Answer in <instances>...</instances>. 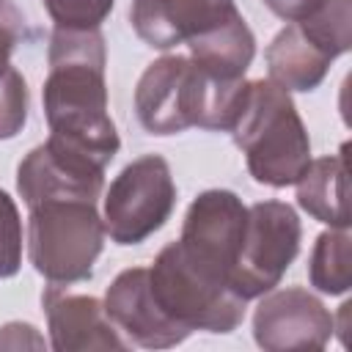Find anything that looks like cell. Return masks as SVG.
<instances>
[{
	"label": "cell",
	"mask_w": 352,
	"mask_h": 352,
	"mask_svg": "<svg viewBox=\"0 0 352 352\" xmlns=\"http://www.w3.org/2000/svg\"><path fill=\"white\" fill-rule=\"evenodd\" d=\"M44 116L50 138L110 165L121 140L107 113L104 38L99 30L55 28L50 38V74L44 80Z\"/></svg>",
	"instance_id": "6da1fadb"
},
{
	"label": "cell",
	"mask_w": 352,
	"mask_h": 352,
	"mask_svg": "<svg viewBox=\"0 0 352 352\" xmlns=\"http://www.w3.org/2000/svg\"><path fill=\"white\" fill-rule=\"evenodd\" d=\"M248 160V170L258 184L289 187L311 162V140L305 124L280 85L272 80L248 82L242 110L228 129Z\"/></svg>",
	"instance_id": "7a4b0ae2"
},
{
	"label": "cell",
	"mask_w": 352,
	"mask_h": 352,
	"mask_svg": "<svg viewBox=\"0 0 352 352\" xmlns=\"http://www.w3.org/2000/svg\"><path fill=\"white\" fill-rule=\"evenodd\" d=\"M28 209V256L33 270L55 286L88 280L104 245V223L96 204L50 198Z\"/></svg>",
	"instance_id": "3957f363"
},
{
	"label": "cell",
	"mask_w": 352,
	"mask_h": 352,
	"mask_svg": "<svg viewBox=\"0 0 352 352\" xmlns=\"http://www.w3.org/2000/svg\"><path fill=\"white\" fill-rule=\"evenodd\" d=\"M157 305L187 333H231L245 316V300L226 283L198 272L176 242L165 245L148 270Z\"/></svg>",
	"instance_id": "277c9868"
},
{
	"label": "cell",
	"mask_w": 352,
	"mask_h": 352,
	"mask_svg": "<svg viewBox=\"0 0 352 352\" xmlns=\"http://www.w3.org/2000/svg\"><path fill=\"white\" fill-rule=\"evenodd\" d=\"M302 226L283 201H258L248 206L245 234L231 270V289L242 300L272 292L300 250Z\"/></svg>",
	"instance_id": "5b68a950"
},
{
	"label": "cell",
	"mask_w": 352,
	"mask_h": 352,
	"mask_svg": "<svg viewBox=\"0 0 352 352\" xmlns=\"http://www.w3.org/2000/svg\"><path fill=\"white\" fill-rule=\"evenodd\" d=\"M176 204V184L162 157L129 162L104 195V231L116 245H138L165 226Z\"/></svg>",
	"instance_id": "8992f818"
},
{
	"label": "cell",
	"mask_w": 352,
	"mask_h": 352,
	"mask_svg": "<svg viewBox=\"0 0 352 352\" xmlns=\"http://www.w3.org/2000/svg\"><path fill=\"white\" fill-rule=\"evenodd\" d=\"M245 220L248 206L231 190H206L190 204L176 245L198 272L231 289V270L242 245Z\"/></svg>",
	"instance_id": "52a82bcc"
},
{
	"label": "cell",
	"mask_w": 352,
	"mask_h": 352,
	"mask_svg": "<svg viewBox=\"0 0 352 352\" xmlns=\"http://www.w3.org/2000/svg\"><path fill=\"white\" fill-rule=\"evenodd\" d=\"M104 187V165L60 140L36 146L16 168V190L28 206L50 198L94 201Z\"/></svg>",
	"instance_id": "ba28073f"
},
{
	"label": "cell",
	"mask_w": 352,
	"mask_h": 352,
	"mask_svg": "<svg viewBox=\"0 0 352 352\" xmlns=\"http://www.w3.org/2000/svg\"><path fill=\"white\" fill-rule=\"evenodd\" d=\"M333 330L330 311L300 286L267 294L253 314L256 344L267 352L324 349Z\"/></svg>",
	"instance_id": "9c48e42d"
},
{
	"label": "cell",
	"mask_w": 352,
	"mask_h": 352,
	"mask_svg": "<svg viewBox=\"0 0 352 352\" xmlns=\"http://www.w3.org/2000/svg\"><path fill=\"white\" fill-rule=\"evenodd\" d=\"M198 69L187 55H165L140 74L135 88L138 121L151 135H173L195 126Z\"/></svg>",
	"instance_id": "30bf717a"
},
{
	"label": "cell",
	"mask_w": 352,
	"mask_h": 352,
	"mask_svg": "<svg viewBox=\"0 0 352 352\" xmlns=\"http://www.w3.org/2000/svg\"><path fill=\"white\" fill-rule=\"evenodd\" d=\"M104 311L116 330L146 349H168L190 336L157 305L146 267H129L107 286Z\"/></svg>",
	"instance_id": "8fae6325"
},
{
	"label": "cell",
	"mask_w": 352,
	"mask_h": 352,
	"mask_svg": "<svg viewBox=\"0 0 352 352\" xmlns=\"http://www.w3.org/2000/svg\"><path fill=\"white\" fill-rule=\"evenodd\" d=\"M234 14V0H132L129 22L140 41L170 50L206 36Z\"/></svg>",
	"instance_id": "7c38bea8"
},
{
	"label": "cell",
	"mask_w": 352,
	"mask_h": 352,
	"mask_svg": "<svg viewBox=\"0 0 352 352\" xmlns=\"http://www.w3.org/2000/svg\"><path fill=\"white\" fill-rule=\"evenodd\" d=\"M52 346L58 352L80 349H126V341L118 338L116 324L110 322L104 302L88 294H69L60 286H50L41 294Z\"/></svg>",
	"instance_id": "4fadbf2b"
},
{
	"label": "cell",
	"mask_w": 352,
	"mask_h": 352,
	"mask_svg": "<svg viewBox=\"0 0 352 352\" xmlns=\"http://www.w3.org/2000/svg\"><path fill=\"white\" fill-rule=\"evenodd\" d=\"M267 66H270V77L275 85H280L283 91H314L327 69H330V55L316 47L297 22L286 25L272 44L264 52Z\"/></svg>",
	"instance_id": "5bb4252c"
},
{
	"label": "cell",
	"mask_w": 352,
	"mask_h": 352,
	"mask_svg": "<svg viewBox=\"0 0 352 352\" xmlns=\"http://www.w3.org/2000/svg\"><path fill=\"white\" fill-rule=\"evenodd\" d=\"M297 184V204L316 217L319 223H327L330 228H346L349 226V206H346V157L333 154L322 157L316 162H308Z\"/></svg>",
	"instance_id": "9a60e30c"
},
{
	"label": "cell",
	"mask_w": 352,
	"mask_h": 352,
	"mask_svg": "<svg viewBox=\"0 0 352 352\" xmlns=\"http://www.w3.org/2000/svg\"><path fill=\"white\" fill-rule=\"evenodd\" d=\"M187 50H190L187 58L198 69H204L214 77H223V80H239V77H245V72L256 55V38H253L248 22L242 19V14H234L220 28L190 41Z\"/></svg>",
	"instance_id": "2e32d148"
},
{
	"label": "cell",
	"mask_w": 352,
	"mask_h": 352,
	"mask_svg": "<svg viewBox=\"0 0 352 352\" xmlns=\"http://www.w3.org/2000/svg\"><path fill=\"white\" fill-rule=\"evenodd\" d=\"M311 283L324 294H344L349 289V234L346 228L319 234L311 264H308Z\"/></svg>",
	"instance_id": "e0dca14e"
},
{
	"label": "cell",
	"mask_w": 352,
	"mask_h": 352,
	"mask_svg": "<svg viewBox=\"0 0 352 352\" xmlns=\"http://www.w3.org/2000/svg\"><path fill=\"white\" fill-rule=\"evenodd\" d=\"M302 28V33L322 47L330 58H338L341 52L349 50L352 36H349V25H352V14H349V0H322L305 19L297 22Z\"/></svg>",
	"instance_id": "ac0fdd59"
},
{
	"label": "cell",
	"mask_w": 352,
	"mask_h": 352,
	"mask_svg": "<svg viewBox=\"0 0 352 352\" xmlns=\"http://www.w3.org/2000/svg\"><path fill=\"white\" fill-rule=\"evenodd\" d=\"M55 28L63 30H99L110 16L113 0H44Z\"/></svg>",
	"instance_id": "d6986e66"
},
{
	"label": "cell",
	"mask_w": 352,
	"mask_h": 352,
	"mask_svg": "<svg viewBox=\"0 0 352 352\" xmlns=\"http://www.w3.org/2000/svg\"><path fill=\"white\" fill-rule=\"evenodd\" d=\"M28 118V88L22 74L8 66L0 74V140L14 138L22 132Z\"/></svg>",
	"instance_id": "ffe728a7"
},
{
	"label": "cell",
	"mask_w": 352,
	"mask_h": 352,
	"mask_svg": "<svg viewBox=\"0 0 352 352\" xmlns=\"http://www.w3.org/2000/svg\"><path fill=\"white\" fill-rule=\"evenodd\" d=\"M22 264V220L14 198L0 190V278H11Z\"/></svg>",
	"instance_id": "44dd1931"
},
{
	"label": "cell",
	"mask_w": 352,
	"mask_h": 352,
	"mask_svg": "<svg viewBox=\"0 0 352 352\" xmlns=\"http://www.w3.org/2000/svg\"><path fill=\"white\" fill-rule=\"evenodd\" d=\"M25 38V19L11 0H0V74L11 66V52Z\"/></svg>",
	"instance_id": "7402d4cb"
},
{
	"label": "cell",
	"mask_w": 352,
	"mask_h": 352,
	"mask_svg": "<svg viewBox=\"0 0 352 352\" xmlns=\"http://www.w3.org/2000/svg\"><path fill=\"white\" fill-rule=\"evenodd\" d=\"M319 3H322V0H264V6H267L275 16H280V19H286V22H300V19H305Z\"/></svg>",
	"instance_id": "603a6c76"
}]
</instances>
